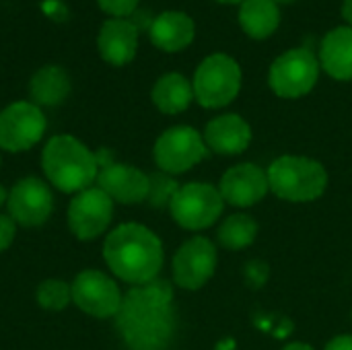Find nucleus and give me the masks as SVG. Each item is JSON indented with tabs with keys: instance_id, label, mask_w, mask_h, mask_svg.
Segmentation results:
<instances>
[{
	"instance_id": "obj_8",
	"label": "nucleus",
	"mask_w": 352,
	"mask_h": 350,
	"mask_svg": "<svg viewBox=\"0 0 352 350\" xmlns=\"http://www.w3.org/2000/svg\"><path fill=\"white\" fill-rule=\"evenodd\" d=\"M206 157V142L190 126L165 130L155 142V161L165 173H184Z\"/></svg>"
},
{
	"instance_id": "obj_9",
	"label": "nucleus",
	"mask_w": 352,
	"mask_h": 350,
	"mask_svg": "<svg viewBox=\"0 0 352 350\" xmlns=\"http://www.w3.org/2000/svg\"><path fill=\"white\" fill-rule=\"evenodd\" d=\"M45 132L43 111L29 101H16L0 113V149L21 153L41 140Z\"/></svg>"
},
{
	"instance_id": "obj_6",
	"label": "nucleus",
	"mask_w": 352,
	"mask_h": 350,
	"mask_svg": "<svg viewBox=\"0 0 352 350\" xmlns=\"http://www.w3.org/2000/svg\"><path fill=\"white\" fill-rule=\"evenodd\" d=\"M223 206L225 200L214 186L192 182L175 192L169 210L179 227L190 231H202L217 223L223 212Z\"/></svg>"
},
{
	"instance_id": "obj_17",
	"label": "nucleus",
	"mask_w": 352,
	"mask_h": 350,
	"mask_svg": "<svg viewBox=\"0 0 352 350\" xmlns=\"http://www.w3.org/2000/svg\"><path fill=\"white\" fill-rule=\"evenodd\" d=\"M204 142L219 155H239L252 142V128L241 116L225 113L208 122Z\"/></svg>"
},
{
	"instance_id": "obj_2",
	"label": "nucleus",
	"mask_w": 352,
	"mask_h": 350,
	"mask_svg": "<svg viewBox=\"0 0 352 350\" xmlns=\"http://www.w3.org/2000/svg\"><path fill=\"white\" fill-rule=\"evenodd\" d=\"M103 258L118 278L138 287L155 281L161 272L163 245L151 229L138 223H126L107 235Z\"/></svg>"
},
{
	"instance_id": "obj_30",
	"label": "nucleus",
	"mask_w": 352,
	"mask_h": 350,
	"mask_svg": "<svg viewBox=\"0 0 352 350\" xmlns=\"http://www.w3.org/2000/svg\"><path fill=\"white\" fill-rule=\"evenodd\" d=\"M283 350H314L309 344H305V342H293V344H287Z\"/></svg>"
},
{
	"instance_id": "obj_19",
	"label": "nucleus",
	"mask_w": 352,
	"mask_h": 350,
	"mask_svg": "<svg viewBox=\"0 0 352 350\" xmlns=\"http://www.w3.org/2000/svg\"><path fill=\"white\" fill-rule=\"evenodd\" d=\"M324 70L336 80H352V27H336L320 47Z\"/></svg>"
},
{
	"instance_id": "obj_33",
	"label": "nucleus",
	"mask_w": 352,
	"mask_h": 350,
	"mask_svg": "<svg viewBox=\"0 0 352 350\" xmlns=\"http://www.w3.org/2000/svg\"><path fill=\"white\" fill-rule=\"evenodd\" d=\"M272 2H295V0H272Z\"/></svg>"
},
{
	"instance_id": "obj_31",
	"label": "nucleus",
	"mask_w": 352,
	"mask_h": 350,
	"mask_svg": "<svg viewBox=\"0 0 352 350\" xmlns=\"http://www.w3.org/2000/svg\"><path fill=\"white\" fill-rule=\"evenodd\" d=\"M6 200H8V194H6V190H4V188L0 186V206H2V204H4Z\"/></svg>"
},
{
	"instance_id": "obj_20",
	"label": "nucleus",
	"mask_w": 352,
	"mask_h": 350,
	"mask_svg": "<svg viewBox=\"0 0 352 350\" xmlns=\"http://www.w3.org/2000/svg\"><path fill=\"white\" fill-rule=\"evenodd\" d=\"M29 93L37 107L60 105L70 93V78L60 66H43L33 74L29 83Z\"/></svg>"
},
{
	"instance_id": "obj_12",
	"label": "nucleus",
	"mask_w": 352,
	"mask_h": 350,
	"mask_svg": "<svg viewBox=\"0 0 352 350\" xmlns=\"http://www.w3.org/2000/svg\"><path fill=\"white\" fill-rule=\"evenodd\" d=\"M113 217V200L99 188H87L74 196L68 206V225L78 239H95Z\"/></svg>"
},
{
	"instance_id": "obj_25",
	"label": "nucleus",
	"mask_w": 352,
	"mask_h": 350,
	"mask_svg": "<svg viewBox=\"0 0 352 350\" xmlns=\"http://www.w3.org/2000/svg\"><path fill=\"white\" fill-rule=\"evenodd\" d=\"M177 190H179V186L171 177H167L163 173H155V175H148V196H146V200L153 206H165V204H171Z\"/></svg>"
},
{
	"instance_id": "obj_16",
	"label": "nucleus",
	"mask_w": 352,
	"mask_h": 350,
	"mask_svg": "<svg viewBox=\"0 0 352 350\" xmlns=\"http://www.w3.org/2000/svg\"><path fill=\"white\" fill-rule=\"evenodd\" d=\"M97 47L101 58L107 64L113 66H124L134 60L136 47H138V29L134 23L126 19H109L103 23L99 37H97Z\"/></svg>"
},
{
	"instance_id": "obj_21",
	"label": "nucleus",
	"mask_w": 352,
	"mask_h": 350,
	"mask_svg": "<svg viewBox=\"0 0 352 350\" xmlns=\"http://www.w3.org/2000/svg\"><path fill=\"white\" fill-rule=\"evenodd\" d=\"M280 23V12L272 0H245L239 8V25L254 39L270 37Z\"/></svg>"
},
{
	"instance_id": "obj_29",
	"label": "nucleus",
	"mask_w": 352,
	"mask_h": 350,
	"mask_svg": "<svg viewBox=\"0 0 352 350\" xmlns=\"http://www.w3.org/2000/svg\"><path fill=\"white\" fill-rule=\"evenodd\" d=\"M342 17L352 25V0H344V4H342Z\"/></svg>"
},
{
	"instance_id": "obj_14",
	"label": "nucleus",
	"mask_w": 352,
	"mask_h": 350,
	"mask_svg": "<svg viewBox=\"0 0 352 350\" xmlns=\"http://www.w3.org/2000/svg\"><path fill=\"white\" fill-rule=\"evenodd\" d=\"M270 184L264 169L254 163H241L231 167L221 179V196L231 206H254L268 194Z\"/></svg>"
},
{
	"instance_id": "obj_26",
	"label": "nucleus",
	"mask_w": 352,
	"mask_h": 350,
	"mask_svg": "<svg viewBox=\"0 0 352 350\" xmlns=\"http://www.w3.org/2000/svg\"><path fill=\"white\" fill-rule=\"evenodd\" d=\"M138 2L140 0H97L101 10H105L107 14H113L116 19H124V17L132 14L136 10Z\"/></svg>"
},
{
	"instance_id": "obj_10",
	"label": "nucleus",
	"mask_w": 352,
	"mask_h": 350,
	"mask_svg": "<svg viewBox=\"0 0 352 350\" xmlns=\"http://www.w3.org/2000/svg\"><path fill=\"white\" fill-rule=\"evenodd\" d=\"M72 301L85 314L107 320L118 316L122 305V293L118 285L99 270H85L72 283Z\"/></svg>"
},
{
	"instance_id": "obj_13",
	"label": "nucleus",
	"mask_w": 352,
	"mask_h": 350,
	"mask_svg": "<svg viewBox=\"0 0 352 350\" xmlns=\"http://www.w3.org/2000/svg\"><path fill=\"white\" fill-rule=\"evenodd\" d=\"M8 212L10 219L23 227H37L45 223L54 210V196L37 177H25L8 194Z\"/></svg>"
},
{
	"instance_id": "obj_32",
	"label": "nucleus",
	"mask_w": 352,
	"mask_h": 350,
	"mask_svg": "<svg viewBox=\"0 0 352 350\" xmlns=\"http://www.w3.org/2000/svg\"><path fill=\"white\" fill-rule=\"evenodd\" d=\"M219 2H225V4H237V2H245V0H219Z\"/></svg>"
},
{
	"instance_id": "obj_11",
	"label": "nucleus",
	"mask_w": 352,
	"mask_h": 350,
	"mask_svg": "<svg viewBox=\"0 0 352 350\" xmlns=\"http://www.w3.org/2000/svg\"><path fill=\"white\" fill-rule=\"evenodd\" d=\"M217 270V248L206 237L188 239L173 258V281L188 291L202 289Z\"/></svg>"
},
{
	"instance_id": "obj_1",
	"label": "nucleus",
	"mask_w": 352,
	"mask_h": 350,
	"mask_svg": "<svg viewBox=\"0 0 352 350\" xmlns=\"http://www.w3.org/2000/svg\"><path fill=\"white\" fill-rule=\"evenodd\" d=\"M116 326L130 350H165L175 332L173 289L167 281L138 285L122 297Z\"/></svg>"
},
{
	"instance_id": "obj_27",
	"label": "nucleus",
	"mask_w": 352,
	"mask_h": 350,
	"mask_svg": "<svg viewBox=\"0 0 352 350\" xmlns=\"http://www.w3.org/2000/svg\"><path fill=\"white\" fill-rule=\"evenodd\" d=\"M14 239V221L10 217L0 215V252L8 250Z\"/></svg>"
},
{
	"instance_id": "obj_7",
	"label": "nucleus",
	"mask_w": 352,
	"mask_h": 350,
	"mask_svg": "<svg viewBox=\"0 0 352 350\" xmlns=\"http://www.w3.org/2000/svg\"><path fill=\"white\" fill-rule=\"evenodd\" d=\"M320 74V64L307 47L289 50L274 60L270 66V87L278 97L297 99L307 95Z\"/></svg>"
},
{
	"instance_id": "obj_22",
	"label": "nucleus",
	"mask_w": 352,
	"mask_h": 350,
	"mask_svg": "<svg viewBox=\"0 0 352 350\" xmlns=\"http://www.w3.org/2000/svg\"><path fill=\"white\" fill-rule=\"evenodd\" d=\"M194 99V89L186 76L177 72L163 74L153 87V103L163 113H182Z\"/></svg>"
},
{
	"instance_id": "obj_24",
	"label": "nucleus",
	"mask_w": 352,
	"mask_h": 350,
	"mask_svg": "<svg viewBox=\"0 0 352 350\" xmlns=\"http://www.w3.org/2000/svg\"><path fill=\"white\" fill-rule=\"evenodd\" d=\"M72 301V289L62 283V281H43L39 287H37V303L43 307V309H50V311H60L64 309L68 303Z\"/></svg>"
},
{
	"instance_id": "obj_4",
	"label": "nucleus",
	"mask_w": 352,
	"mask_h": 350,
	"mask_svg": "<svg viewBox=\"0 0 352 350\" xmlns=\"http://www.w3.org/2000/svg\"><path fill=\"white\" fill-rule=\"evenodd\" d=\"M270 190L289 202L318 200L328 188V173L320 161L309 157H278L266 171Z\"/></svg>"
},
{
	"instance_id": "obj_5",
	"label": "nucleus",
	"mask_w": 352,
	"mask_h": 350,
	"mask_svg": "<svg viewBox=\"0 0 352 350\" xmlns=\"http://www.w3.org/2000/svg\"><path fill=\"white\" fill-rule=\"evenodd\" d=\"M192 89L202 107H225L241 89V68L231 56L212 54L198 66Z\"/></svg>"
},
{
	"instance_id": "obj_3",
	"label": "nucleus",
	"mask_w": 352,
	"mask_h": 350,
	"mask_svg": "<svg viewBox=\"0 0 352 350\" xmlns=\"http://www.w3.org/2000/svg\"><path fill=\"white\" fill-rule=\"evenodd\" d=\"M41 167L50 184L62 192H82L97 177V157L74 136L50 138L41 155Z\"/></svg>"
},
{
	"instance_id": "obj_15",
	"label": "nucleus",
	"mask_w": 352,
	"mask_h": 350,
	"mask_svg": "<svg viewBox=\"0 0 352 350\" xmlns=\"http://www.w3.org/2000/svg\"><path fill=\"white\" fill-rule=\"evenodd\" d=\"M97 188L122 204H138L148 196V175L124 163H109L97 173Z\"/></svg>"
},
{
	"instance_id": "obj_18",
	"label": "nucleus",
	"mask_w": 352,
	"mask_h": 350,
	"mask_svg": "<svg viewBox=\"0 0 352 350\" xmlns=\"http://www.w3.org/2000/svg\"><path fill=\"white\" fill-rule=\"evenodd\" d=\"M194 21L177 10L161 12L151 23V41L163 52H179L194 39Z\"/></svg>"
},
{
	"instance_id": "obj_28",
	"label": "nucleus",
	"mask_w": 352,
	"mask_h": 350,
	"mask_svg": "<svg viewBox=\"0 0 352 350\" xmlns=\"http://www.w3.org/2000/svg\"><path fill=\"white\" fill-rule=\"evenodd\" d=\"M324 350H352V336H336L326 344Z\"/></svg>"
},
{
	"instance_id": "obj_23",
	"label": "nucleus",
	"mask_w": 352,
	"mask_h": 350,
	"mask_svg": "<svg viewBox=\"0 0 352 350\" xmlns=\"http://www.w3.org/2000/svg\"><path fill=\"white\" fill-rule=\"evenodd\" d=\"M256 235H258V223L250 215H231L221 223L217 231V241L221 243V248L229 252H239L250 248Z\"/></svg>"
}]
</instances>
